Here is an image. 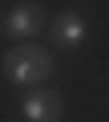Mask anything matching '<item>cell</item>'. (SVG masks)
Wrapping results in <instances>:
<instances>
[{
    "label": "cell",
    "instance_id": "cell-1",
    "mask_svg": "<svg viewBox=\"0 0 109 122\" xmlns=\"http://www.w3.org/2000/svg\"><path fill=\"white\" fill-rule=\"evenodd\" d=\"M48 73H52V53L40 45H20V49L4 53V77L16 86L36 90L40 81H48Z\"/></svg>",
    "mask_w": 109,
    "mask_h": 122
},
{
    "label": "cell",
    "instance_id": "cell-4",
    "mask_svg": "<svg viewBox=\"0 0 109 122\" xmlns=\"http://www.w3.org/2000/svg\"><path fill=\"white\" fill-rule=\"evenodd\" d=\"M52 33V49H77L85 41V20L77 12H57V20L48 25Z\"/></svg>",
    "mask_w": 109,
    "mask_h": 122
},
{
    "label": "cell",
    "instance_id": "cell-3",
    "mask_svg": "<svg viewBox=\"0 0 109 122\" xmlns=\"http://www.w3.org/2000/svg\"><path fill=\"white\" fill-rule=\"evenodd\" d=\"M48 12L40 8V4H32V0H28V4H16L8 16H4V33L8 37H36L48 20H44Z\"/></svg>",
    "mask_w": 109,
    "mask_h": 122
},
{
    "label": "cell",
    "instance_id": "cell-2",
    "mask_svg": "<svg viewBox=\"0 0 109 122\" xmlns=\"http://www.w3.org/2000/svg\"><path fill=\"white\" fill-rule=\"evenodd\" d=\"M24 118L28 122H57L61 118V110H65V102H61V94L57 90H44V86H36V90H28L24 94Z\"/></svg>",
    "mask_w": 109,
    "mask_h": 122
}]
</instances>
